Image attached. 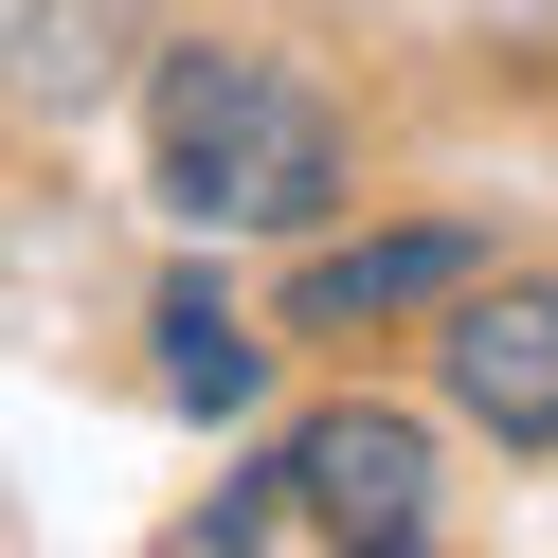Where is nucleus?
Listing matches in <instances>:
<instances>
[{
	"label": "nucleus",
	"instance_id": "obj_2",
	"mask_svg": "<svg viewBox=\"0 0 558 558\" xmlns=\"http://www.w3.org/2000/svg\"><path fill=\"white\" fill-rule=\"evenodd\" d=\"M270 486H289V522L306 541H433V433H414L397 397H342V414H306L289 450H270Z\"/></svg>",
	"mask_w": 558,
	"mask_h": 558
},
{
	"label": "nucleus",
	"instance_id": "obj_3",
	"mask_svg": "<svg viewBox=\"0 0 558 558\" xmlns=\"http://www.w3.org/2000/svg\"><path fill=\"white\" fill-rule=\"evenodd\" d=\"M433 397L505 450H558V270H505V289H450Z\"/></svg>",
	"mask_w": 558,
	"mask_h": 558
},
{
	"label": "nucleus",
	"instance_id": "obj_1",
	"mask_svg": "<svg viewBox=\"0 0 558 558\" xmlns=\"http://www.w3.org/2000/svg\"><path fill=\"white\" fill-rule=\"evenodd\" d=\"M145 162L198 234H325L342 217V109L253 37H181L145 73Z\"/></svg>",
	"mask_w": 558,
	"mask_h": 558
},
{
	"label": "nucleus",
	"instance_id": "obj_4",
	"mask_svg": "<svg viewBox=\"0 0 558 558\" xmlns=\"http://www.w3.org/2000/svg\"><path fill=\"white\" fill-rule=\"evenodd\" d=\"M469 270H486L469 234H325V253L289 270V325H306V342H361V325H414V306H450Z\"/></svg>",
	"mask_w": 558,
	"mask_h": 558
},
{
	"label": "nucleus",
	"instance_id": "obj_6",
	"mask_svg": "<svg viewBox=\"0 0 558 558\" xmlns=\"http://www.w3.org/2000/svg\"><path fill=\"white\" fill-rule=\"evenodd\" d=\"M145 342H162V397H181V414H253V397H270V342L234 325L217 289H162Z\"/></svg>",
	"mask_w": 558,
	"mask_h": 558
},
{
	"label": "nucleus",
	"instance_id": "obj_5",
	"mask_svg": "<svg viewBox=\"0 0 558 558\" xmlns=\"http://www.w3.org/2000/svg\"><path fill=\"white\" fill-rule=\"evenodd\" d=\"M145 54V0H0V109H90Z\"/></svg>",
	"mask_w": 558,
	"mask_h": 558
}]
</instances>
